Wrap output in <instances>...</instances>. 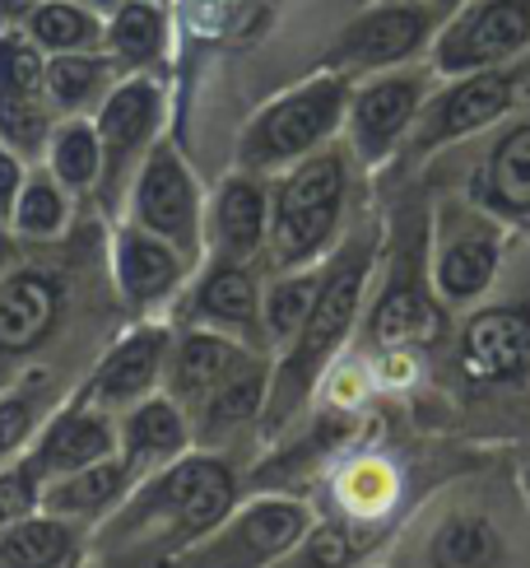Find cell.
I'll return each instance as SVG.
<instances>
[{"label":"cell","instance_id":"1","mask_svg":"<svg viewBox=\"0 0 530 568\" xmlns=\"http://www.w3.org/2000/svg\"><path fill=\"white\" fill-rule=\"evenodd\" d=\"M237 470L214 453H182L150 476H140L135 489L122 499L112 517L99 523L103 555H140L167 559L191 540L214 531L237 508Z\"/></svg>","mask_w":530,"mask_h":568},{"label":"cell","instance_id":"2","mask_svg":"<svg viewBox=\"0 0 530 568\" xmlns=\"http://www.w3.org/2000/svg\"><path fill=\"white\" fill-rule=\"evenodd\" d=\"M373 262H377V224L349 233V243H340V252H330L322 262V290L312 298V313L303 317L298 336L284 345L279 364L271 373V396H265V410H261L265 434H279L303 410L307 392L322 383V373L349 341L358 313H364Z\"/></svg>","mask_w":530,"mask_h":568},{"label":"cell","instance_id":"3","mask_svg":"<svg viewBox=\"0 0 530 568\" xmlns=\"http://www.w3.org/2000/svg\"><path fill=\"white\" fill-rule=\"evenodd\" d=\"M349 201V150H317L271 186V252L275 271H298L322 262L345 220Z\"/></svg>","mask_w":530,"mask_h":568},{"label":"cell","instance_id":"4","mask_svg":"<svg viewBox=\"0 0 530 568\" xmlns=\"http://www.w3.org/2000/svg\"><path fill=\"white\" fill-rule=\"evenodd\" d=\"M354 80L340 70H317L312 80L284 89L265 103L237 135V169L256 178H275L298 159L326 150V140L345 126Z\"/></svg>","mask_w":530,"mask_h":568},{"label":"cell","instance_id":"5","mask_svg":"<svg viewBox=\"0 0 530 568\" xmlns=\"http://www.w3.org/2000/svg\"><path fill=\"white\" fill-rule=\"evenodd\" d=\"M312 536L307 504L288 494H265L247 508H233L214 531L191 540L177 555L159 559L154 568H275Z\"/></svg>","mask_w":530,"mask_h":568},{"label":"cell","instance_id":"6","mask_svg":"<svg viewBox=\"0 0 530 568\" xmlns=\"http://www.w3.org/2000/svg\"><path fill=\"white\" fill-rule=\"evenodd\" d=\"M438 29H442V10L428 6V0H381V6H368L340 29V38L326 52V70L358 80L409 65L432 47Z\"/></svg>","mask_w":530,"mask_h":568},{"label":"cell","instance_id":"7","mask_svg":"<svg viewBox=\"0 0 530 568\" xmlns=\"http://www.w3.org/2000/svg\"><path fill=\"white\" fill-rule=\"evenodd\" d=\"M126 205H131V224L150 229L163 243H173L186 262L201 256L205 196H201L196 173H191L186 159L177 154V145L154 140V150L144 154V163L135 169V178L126 186Z\"/></svg>","mask_w":530,"mask_h":568},{"label":"cell","instance_id":"8","mask_svg":"<svg viewBox=\"0 0 530 568\" xmlns=\"http://www.w3.org/2000/svg\"><path fill=\"white\" fill-rule=\"evenodd\" d=\"M530 47V0H466L442 19L432 38V70L438 75H475L517 61Z\"/></svg>","mask_w":530,"mask_h":568},{"label":"cell","instance_id":"9","mask_svg":"<svg viewBox=\"0 0 530 568\" xmlns=\"http://www.w3.org/2000/svg\"><path fill=\"white\" fill-rule=\"evenodd\" d=\"M93 126L103 140V205H112L116 196L131 186L135 169L144 163V154L154 150L159 126H163V89L154 84V75H122L108 99L93 112Z\"/></svg>","mask_w":530,"mask_h":568},{"label":"cell","instance_id":"10","mask_svg":"<svg viewBox=\"0 0 530 568\" xmlns=\"http://www.w3.org/2000/svg\"><path fill=\"white\" fill-rule=\"evenodd\" d=\"M502 262V229L489 210L479 205H451L442 210L438 233H432V262L428 280L442 303H475L493 284Z\"/></svg>","mask_w":530,"mask_h":568},{"label":"cell","instance_id":"11","mask_svg":"<svg viewBox=\"0 0 530 568\" xmlns=\"http://www.w3.org/2000/svg\"><path fill=\"white\" fill-rule=\"evenodd\" d=\"M424 99H428V70L419 65H396L381 70V75H368L349 93V112H345L349 154L364 163H381L409 135Z\"/></svg>","mask_w":530,"mask_h":568},{"label":"cell","instance_id":"12","mask_svg":"<svg viewBox=\"0 0 530 568\" xmlns=\"http://www.w3.org/2000/svg\"><path fill=\"white\" fill-rule=\"evenodd\" d=\"M47 52L14 23L0 33V145H10L23 163L38 159L52 135V103H47Z\"/></svg>","mask_w":530,"mask_h":568},{"label":"cell","instance_id":"13","mask_svg":"<svg viewBox=\"0 0 530 568\" xmlns=\"http://www.w3.org/2000/svg\"><path fill=\"white\" fill-rule=\"evenodd\" d=\"M65 322V280L47 266H19L0 284V383L47 349Z\"/></svg>","mask_w":530,"mask_h":568},{"label":"cell","instance_id":"14","mask_svg":"<svg viewBox=\"0 0 530 568\" xmlns=\"http://www.w3.org/2000/svg\"><path fill=\"white\" fill-rule=\"evenodd\" d=\"M517 99V80L508 70H475V75H456L442 93L424 99L415 126H409V140L415 150L428 154L438 145H451V140H466L475 131H489L493 122H502V112Z\"/></svg>","mask_w":530,"mask_h":568},{"label":"cell","instance_id":"15","mask_svg":"<svg viewBox=\"0 0 530 568\" xmlns=\"http://www.w3.org/2000/svg\"><path fill=\"white\" fill-rule=\"evenodd\" d=\"M424 239H400V252L391 262V275L381 284V294L373 303V345L387 354L419 349L438 336V303L428 294V275H424Z\"/></svg>","mask_w":530,"mask_h":568},{"label":"cell","instance_id":"16","mask_svg":"<svg viewBox=\"0 0 530 568\" xmlns=\"http://www.w3.org/2000/svg\"><path fill=\"white\" fill-rule=\"evenodd\" d=\"M186 266H191L186 256L173 243L154 239L150 229H140L131 220L116 224V233H112V280H116V294H122L126 313L144 317V313H154V307H163L182 290Z\"/></svg>","mask_w":530,"mask_h":568},{"label":"cell","instance_id":"17","mask_svg":"<svg viewBox=\"0 0 530 568\" xmlns=\"http://www.w3.org/2000/svg\"><path fill=\"white\" fill-rule=\"evenodd\" d=\"M167 349H173V331L167 326L144 322V326L126 331V336L103 354V364L93 368L84 396L103 410H126V406H135V400L154 396L163 387Z\"/></svg>","mask_w":530,"mask_h":568},{"label":"cell","instance_id":"18","mask_svg":"<svg viewBox=\"0 0 530 568\" xmlns=\"http://www.w3.org/2000/svg\"><path fill=\"white\" fill-rule=\"evenodd\" d=\"M186 313L196 317V326L224 331V336L243 341L256 354H271L265 341V317H261V284L252 275L247 262H228V256H214L205 266L196 294H191Z\"/></svg>","mask_w":530,"mask_h":568},{"label":"cell","instance_id":"19","mask_svg":"<svg viewBox=\"0 0 530 568\" xmlns=\"http://www.w3.org/2000/svg\"><path fill=\"white\" fill-rule=\"evenodd\" d=\"M116 453V424L103 406H93L89 396H75L38 429L29 457L42 470V480L70 476V470H84L93 462H103Z\"/></svg>","mask_w":530,"mask_h":568},{"label":"cell","instance_id":"20","mask_svg":"<svg viewBox=\"0 0 530 568\" xmlns=\"http://www.w3.org/2000/svg\"><path fill=\"white\" fill-rule=\"evenodd\" d=\"M461 368L475 383H517L530 373V307H479L461 326Z\"/></svg>","mask_w":530,"mask_h":568},{"label":"cell","instance_id":"21","mask_svg":"<svg viewBox=\"0 0 530 568\" xmlns=\"http://www.w3.org/2000/svg\"><path fill=\"white\" fill-rule=\"evenodd\" d=\"M265 233H271V192L256 173L237 169L220 182V192L205 205V239L214 243V256L252 262L265 252Z\"/></svg>","mask_w":530,"mask_h":568},{"label":"cell","instance_id":"22","mask_svg":"<svg viewBox=\"0 0 530 568\" xmlns=\"http://www.w3.org/2000/svg\"><path fill=\"white\" fill-rule=\"evenodd\" d=\"M247 345L224 336V331H210V326H191L186 336L173 341L167 349V368H163V392L177 400V406L191 415L201 400L224 383V377L247 359Z\"/></svg>","mask_w":530,"mask_h":568},{"label":"cell","instance_id":"23","mask_svg":"<svg viewBox=\"0 0 530 568\" xmlns=\"http://www.w3.org/2000/svg\"><path fill=\"white\" fill-rule=\"evenodd\" d=\"M191 438H196L191 434V415L167 392H154L126 406L122 424H116V453L131 462L135 476H150V470L191 453Z\"/></svg>","mask_w":530,"mask_h":568},{"label":"cell","instance_id":"24","mask_svg":"<svg viewBox=\"0 0 530 568\" xmlns=\"http://www.w3.org/2000/svg\"><path fill=\"white\" fill-rule=\"evenodd\" d=\"M135 470L122 453H112L103 462H93L84 470H70V476H57L42 485V513H57L65 523L80 527H99L103 517H112L122 508V499L135 489Z\"/></svg>","mask_w":530,"mask_h":568},{"label":"cell","instance_id":"25","mask_svg":"<svg viewBox=\"0 0 530 568\" xmlns=\"http://www.w3.org/2000/svg\"><path fill=\"white\" fill-rule=\"evenodd\" d=\"M271 359L265 354H247L220 387H214L196 410H191V434L196 438H220V434H233L243 424L261 419L265 410V396H271Z\"/></svg>","mask_w":530,"mask_h":568},{"label":"cell","instance_id":"26","mask_svg":"<svg viewBox=\"0 0 530 568\" xmlns=\"http://www.w3.org/2000/svg\"><path fill=\"white\" fill-rule=\"evenodd\" d=\"M475 205L493 220H530V122L498 135L485 173L475 178Z\"/></svg>","mask_w":530,"mask_h":568},{"label":"cell","instance_id":"27","mask_svg":"<svg viewBox=\"0 0 530 568\" xmlns=\"http://www.w3.org/2000/svg\"><path fill=\"white\" fill-rule=\"evenodd\" d=\"M103 52L122 75H150L167 52V14L159 0H126L103 19Z\"/></svg>","mask_w":530,"mask_h":568},{"label":"cell","instance_id":"28","mask_svg":"<svg viewBox=\"0 0 530 568\" xmlns=\"http://www.w3.org/2000/svg\"><path fill=\"white\" fill-rule=\"evenodd\" d=\"M116 80H122V70H116L108 52H65V57H47L42 89L57 116H89L99 112Z\"/></svg>","mask_w":530,"mask_h":568},{"label":"cell","instance_id":"29","mask_svg":"<svg viewBox=\"0 0 530 568\" xmlns=\"http://www.w3.org/2000/svg\"><path fill=\"white\" fill-rule=\"evenodd\" d=\"M80 523L57 513H29L0 531V568H70L80 559Z\"/></svg>","mask_w":530,"mask_h":568},{"label":"cell","instance_id":"30","mask_svg":"<svg viewBox=\"0 0 530 568\" xmlns=\"http://www.w3.org/2000/svg\"><path fill=\"white\" fill-rule=\"evenodd\" d=\"M508 536L485 513H447L428 536V568H502Z\"/></svg>","mask_w":530,"mask_h":568},{"label":"cell","instance_id":"31","mask_svg":"<svg viewBox=\"0 0 530 568\" xmlns=\"http://www.w3.org/2000/svg\"><path fill=\"white\" fill-rule=\"evenodd\" d=\"M47 173L75 196L103 182V140L93 116H61L52 126V135H47Z\"/></svg>","mask_w":530,"mask_h":568},{"label":"cell","instance_id":"32","mask_svg":"<svg viewBox=\"0 0 530 568\" xmlns=\"http://www.w3.org/2000/svg\"><path fill=\"white\" fill-rule=\"evenodd\" d=\"M19 29L29 33L47 57L103 52V14H93L84 0H42Z\"/></svg>","mask_w":530,"mask_h":568},{"label":"cell","instance_id":"33","mask_svg":"<svg viewBox=\"0 0 530 568\" xmlns=\"http://www.w3.org/2000/svg\"><path fill=\"white\" fill-rule=\"evenodd\" d=\"M322 290V266H298V271H279V280H271V290L261 294V317H265V341L271 345H288L298 336L303 317L312 313V298Z\"/></svg>","mask_w":530,"mask_h":568},{"label":"cell","instance_id":"34","mask_svg":"<svg viewBox=\"0 0 530 568\" xmlns=\"http://www.w3.org/2000/svg\"><path fill=\"white\" fill-rule=\"evenodd\" d=\"M70 220V201H65V186L52 173H29L23 178V192L10 210V233L14 239H33V243H52L65 233Z\"/></svg>","mask_w":530,"mask_h":568},{"label":"cell","instance_id":"35","mask_svg":"<svg viewBox=\"0 0 530 568\" xmlns=\"http://www.w3.org/2000/svg\"><path fill=\"white\" fill-rule=\"evenodd\" d=\"M38 415H42L38 373H33V383H19L10 392H0V462L19 457L23 443L38 438Z\"/></svg>","mask_w":530,"mask_h":568},{"label":"cell","instance_id":"36","mask_svg":"<svg viewBox=\"0 0 530 568\" xmlns=\"http://www.w3.org/2000/svg\"><path fill=\"white\" fill-rule=\"evenodd\" d=\"M42 485L47 480H42V470L33 466L29 453H19V457H10L6 466H0V531L42 508Z\"/></svg>","mask_w":530,"mask_h":568},{"label":"cell","instance_id":"37","mask_svg":"<svg viewBox=\"0 0 530 568\" xmlns=\"http://www.w3.org/2000/svg\"><path fill=\"white\" fill-rule=\"evenodd\" d=\"M23 178H29V163H23L10 145H0V224H10V210L23 192Z\"/></svg>","mask_w":530,"mask_h":568},{"label":"cell","instance_id":"38","mask_svg":"<svg viewBox=\"0 0 530 568\" xmlns=\"http://www.w3.org/2000/svg\"><path fill=\"white\" fill-rule=\"evenodd\" d=\"M38 6H42V0H0V23H6V29H14V23H23Z\"/></svg>","mask_w":530,"mask_h":568},{"label":"cell","instance_id":"39","mask_svg":"<svg viewBox=\"0 0 530 568\" xmlns=\"http://www.w3.org/2000/svg\"><path fill=\"white\" fill-rule=\"evenodd\" d=\"M10 262H14V233L0 224V284H6V275H10Z\"/></svg>","mask_w":530,"mask_h":568},{"label":"cell","instance_id":"40","mask_svg":"<svg viewBox=\"0 0 530 568\" xmlns=\"http://www.w3.org/2000/svg\"><path fill=\"white\" fill-rule=\"evenodd\" d=\"M84 6H89L93 14H103V19H108L112 10H122V6H126V0H84Z\"/></svg>","mask_w":530,"mask_h":568},{"label":"cell","instance_id":"41","mask_svg":"<svg viewBox=\"0 0 530 568\" xmlns=\"http://www.w3.org/2000/svg\"><path fill=\"white\" fill-rule=\"evenodd\" d=\"M428 6H438L442 14H456V10H461V6H466V0H428Z\"/></svg>","mask_w":530,"mask_h":568},{"label":"cell","instance_id":"42","mask_svg":"<svg viewBox=\"0 0 530 568\" xmlns=\"http://www.w3.org/2000/svg\"><path fill=\"white\" fill-rule=\"evenodd\" d=\"M526 489H530V462H526Z\"/></svg>","mask_w":530,"mask_h":568},{"label":"cell","instance_id":"43","mask_svg":"<svg viewBox=\"0 0 530 568\" xmlns=\"http://www.w3.org/2000/svg\"><path fill=\"white\" fill-rule=\"evenodd\" d=\"M159 6H163V0H159Z\"/></svg>","mask_w":530,"mask_h":568}]
</instances>
